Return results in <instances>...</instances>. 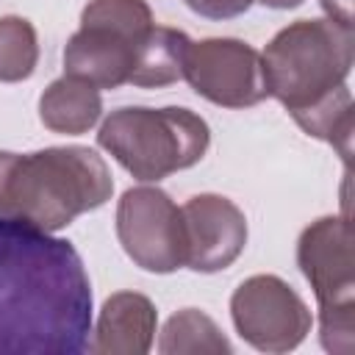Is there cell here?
<instances>
[{"label": "cell", "instance_id": "6da1fadb", "mask_svg": "<svg viewBox=\"0 0 355 355\" xmlns=\"http://www.w3.org/2000/svg\"><path fill=\"white\" fill-rule=\"evenodd\" d=\"M92 286L78 250L0 214V352L89 349Z\"/></svg>", "mask_w": 355, "mask_h": 355}, {"label": "cell", "instance_id": "7a4b0ae2", "mask_svg": "<svg viewBox=\"0 0 355 355\" xmlns=\"http://www.w3.org/2000/svg\"><path fill=\"white\" fill-rule=\"evenodd\" d=\"M111 191V172L89 147L0 153V214L47 233L105 205Z\"/></svg>", "mask_w": 355, "mask_h": 355}, {"label": "cell", "instance_id": "3957f363", "mask_svg": "<svg viewBox=\"0 0 355 355\" xmlns=\"http://www.w3.org/2000/svg\"><path fill=\"white\" fill-rule=\"evenodd\" d=\"M355 58V33L333 19H300L283 28L261 53L266 94L288 114L302 111L344 86Z\"/></svg>", "mask_w": 355, "mask_h": 355}, {"label": "cell", "instance_id": "277c9868", "mask_svg": "<svg viewBox=\"0 0 355 355\" xmlns=\"http://www.w3.org/2000/svg\"><path fill=\"white\" fill-rule=\"evenodd\" d=\"M97 141L136 180L153 183L194 166L211 144V130L189 108H119L100 125Z\"/></svg>", "mask_w": 355, "mask_h": 355}, {"label": "cell", "instance_id": "5b68a950", "mask_svg": "<svg viewBox=\"0 0 355 355\" xmlns=\"http://www.w3.org/2000/svg\"><path fill=\"white\" fill-rule=\"evenodd\" d=\"M297 263L319 302V338L333 355L355 349V252L347 216L311 222L297 241Z\"/></svg>", "mask_w": 355, "mask_h": 355}, {"label": "cell", "instance_id": "8992f818", "mask_svg": "<svg viewBox=\"0 0 355 355\" xmlns=\"http://www.w3.org/2000/svg\"><path fill=\"white\" fill-rule=\"evenodd\" d=\"M150 28L153 14L144 0H89L80 31L64 47V72L97 89L128 83Z\"/></svg>", "mask_w": 355, "mask_h": 355}, {"label": "cell", "instance_id": "52a82bcc", "mask_svg": "<svg viewBox=\"0 0 355 355\" xmlns=\"http://www.w3.org/2000/svg\"><path fill=\"white\" fill-rule=\"evenodd\" d=\"M116 236L128 258L147 272H175L186 261L183 216L166 191L128 189L116 205Z\"/></svg>", "mask_w": 355, "mask_h": 355}, {"label": "cell", "instance_id": "ba28073f", "mask_svg": "<svg viewBox=\"0 0 355 355\" xmlns=\"http://www.w3.org/2000/svg\"><path fill=\"white\" fill-rule=\"evenodd\" d=\"M239 336L261 352H288L311 330V311L300 294L275 275L247 277L230 297Z\"/></svg>", "mask_w": 355, "mask_h": 355}, {"label": "cell", "instance_id": "9c48e42d", "mask_svg": "<svg viewBox=\"0 0 355 355\" xmlns=\"http://www.w3.org/2000/svg\"><path fill=\"white\" fill-rule=\"evenodd\" d=\"M183 78L191 89L225 108H247L266 100L261 53L239 39H202L186 50Z\"/></svg>", "mask_w": 355, "mask_h": 355}, {"label": "cell", "instance_id": "30bf717a", "mask_svg": "<svg viewBox=\"0 0 355 355\" xmlns=\"http://www.w3.org/2000/svg\"><path fill=\"white\" fill-rule=\"evenodd\" d=\"M183 266L194 272L227 269L247 244V219L236 202L219 194H197L183 208Z\"/></svg>", "mask_w": 355, "mask_h": 355}, {"label": "cell", "instance_id": "8fae6325", "mask_svg": "<svg viewBox=\"0 0 355 355\" xmlns=\"http://www.w3.org/2000/svg\"><path fill=\"white\" fill-rule=\"evenodd\" d=\"M158 313L144 294L119 291L103 302L89 349L97 355H144L153 347Z\"/></svg>", "mask_w": 355, "mask_h": 355}, {"label": "cell", "instance_id": "7c38bea8", "mask_svg": "<svg viewBox=\"0 0 355 355\" xmlns=\"http://www.w3.org/2000/svg\"><path fill=\"white\" fill-rule=\"evenodd\" d=\"M100 114H103L100 89L69 75L53 80L39 97V116L44 128H50L53 133H69V136L86 133L89 128L97 125Z\"/></svg>", "mask_w": 355, "mask_h": 355}, {"label": "cell", "instance_id": "4fadbf2b", "mask_svg": "<svg viewBox=\"0 0 355 355\" xmlns=\"http://www.w3.org/2000/svg\"><path fill=\"white\" fill-rule=\"evenodd\" d=\"M189 44L191 42L186 33H180L175 28L153 25L150 33L144 36V42L139 44L136 64H133L128 83L141 86V89H158V86H169V83L180 80Z\"/></svg>", "mask_w": 355, "mask_h": 355}, {"label": "cell", "instance_id": "5bb4252c", "mask_svg": "<svg viewBox=\"0 0 355 355\" xmlns=\"http://www.w3.org/2000/svg\"><path fill=\"white\" fill-rule=\"evenodd\" d=\"M294 122L313 139H322L327 144H333V150L344 158V164L349 166L352 158V130H355V119H352V94L344 86L333 89L330 94H324L322 100H316L313 105L294 111L291 114Z\"/></svg>", "mask_w": 355, "mask_h": 355}, {"label": "cell", "instance_id": "9a60e30c", "mask_svg": "<svg viewBox=\"0 0 355 355\" xmlns=\"http://www.w3.org/2000/svg\"><path fill=\"white\" fill-rule=\"evenodd\" d=\"M158 349L164 355H183V352H230V341L219 333L211 316L197 308L178 311L161 330Z\"/></svg>", "mask_w": 355, "mask_h": 355}, {"label": "cell", "instance_id": "2e32d148", "mask_svg": "<svg viewBox=\"0 0 355 355\" xmlns=\"http://www.w3.org/2000/svg\"><path fill=\"white\" fill-rule=\"evenodd\" d=\"M39 61L36 28L22 17L0 19V80L17 83L33 75Z\"/></svg>", "mask_w": 355, "mask_h": 355}, {"label": "cell", "instance_id": "e0dca14e", "mask_svg": "<svg viewBox=\"0 0 355 355\" xmlns=\"http://www.w3.org/2000/svg\"><path fill=\"white\" fill-rule=\"evenodd\" d=\"M252 3L255 0H186V6L194 14L208 17V19H230V17H239Z\"/></svg>", "mask_w": 355, "mask_h": 355}, {"label": "cell", "instance_id": "ac0fdd59", "mask_svg": "<svg viewBox=\"0 0 355 355\" xmlns=\"http://www.w3.org/2000/svg\"><path fill=\"white\" fill-rule=\"evenodd\" d=\"M322 8L327 11V19L352 28V0H322Z\"/></svg>", "mask_w": 355, "mask_h": 355}, {"label": "cell", "instance_id": "d6986e66", "mask_svg": "<svg viewBox=\"0 0 355 355\" xmlns=\"http://www.w3.org/2000/svg\"><path fill=\"white\" fill-rule=\"evenodd\" d=\"M263 6H269V8H294V6H300L302 0H261Z\"/></svg>", "mask_w": 355, "mask_h": 355}]
</instances>
